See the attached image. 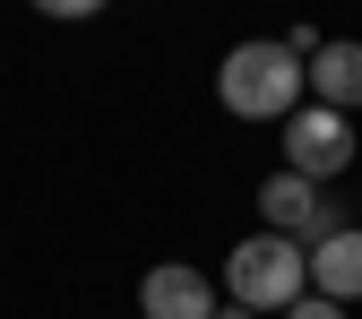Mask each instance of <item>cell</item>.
Instances as JSON below:
<instances>
[{"mask_svg":"<svg viewBox=\"0 0 362 319\" xmlns=\"http://www.w3.org/2000/svg\"><path fill=\"white\" fill-rule=\"evenodd\" d=\"M139 319H216V285L199 277V267H147L139 285Z\"/></svg>","mask_w":362,"mask_h":319,"instance_id":"obj_5","label":"cell"},{"mask_svg":"<svg viewBox=\"0 0 362 319\" xmlns=\"http://www.w3.org/2000/svg\"><path fill=\"white\" fill-rule=\"evenodd\" d=\"M35 9H43V18H95L104 0H35Z\"/></svg>","mask_w":362,"mask_h":319,"instance_id":"obj_9","label":"cell"},{"mask_svg":"<svg viewBox=\"0 0 362 319\" xmlns=\"http://www.w3.org/2000/svg\"><path fill=\"white\" fill-rule=\"evenodd\" d=\"M224 285H233V302H250V311H293V302L310 294L302 242H293V233H250V242H233Z\"/></svg>","mask_w":362,"mask_h":319,"instance_id":"obj_2","label":"cell"},{"mask_svg":"<svg viewBox=\"0 0 362 319\" xmlns=\"http://www.w3.org/2000/svg\"><path fill=\"white\" fill-rule=\"evenodd\" d=\"M285 319H345V302H328V294H302Z\"/></svg>","mask_w":362,"mask_h":319,"instance_id":"obj_8","label":"cell"},{"mask_svg":"<svg viewBox=\"0 0 362 319\" xmlns=\"http://www.w3.org/2000/svg\"><path fill=\"white\" fill-rule=\"evenodd\" d=\"M302 61L285 52V43H233L216 69V104L233 121H293L302 112Z\"/></svg>","mask_w":362,"mask_h":319,"instance_id":"obj_1","label":"cell"},{"mask_svg":"<svg viewBox=\"0 0 362 319\" xmlns=\"http://www.w3.org/2000/svg\"><path fill=\"white\" fill-rule=\"evenodd\" d=\"M259 216H267V233H293L302 250L328 242V233H345V216L320 199V181H302V173H267L259 181Z\"/></svg>","mask_w":362,"mask_h":319,"instance_id":"obj_4","label":"cell"},{"mask_svg":"<svg viewBox=\"0 0 362 319\" xmlns=\"http://www.w3.org/2000/svg\"><path fill=\"white\" fill-rule=\"evenodd\" d=\"M302 86H310V104H328V112H362V43H320V52L302 61Z\"/></svg>","mask_w":362,"mask_h":319,"instance_id":"obj_6","label":"cell"},{"mask_svg":"<svg viewBox=\"0 0 362 319\" xmlns=\"http://www.w3.org/2000/svg\"><path fill=\"white\" fill-rule=\"evenodd\" d=\"M302 267H310V294H328V302H362V233H354V224H345V233H328V242H310Z\"/></svg>","mask_w":362,"mask_h":319,"instance_id":"obj_7","label":"cell"},{"mask_svg":"<svg viewBox=\"0 0 362 319\" xmlns=\"http://www.w3.org/2000/svg\"><path fill=\"white\" fill-rule=\"evenodd\" d=\"M216 319H259V311L250 302H216Z\"/></svg>","mask_w":362,"mask_h":319,"instance_id":"obj_10","label":"cell"},{"mask_svg":"<svg viewBox=\"0 0 362 319\" xmlns=\"http://www.w3.org/2000/svg\"><path fill=\"white\" fill-rule=\"evenodd\" d=\"M354 164V112H328V104H302L285 121V173L302 181H337Z\"/></svg>","mask_w":362,"mask_h":319,"instance_id":"obj_3","label":"cell"}]
</instances>
